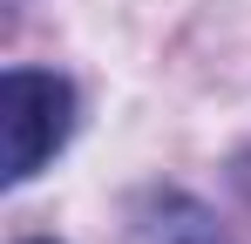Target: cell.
Listing matches in <instances>:
<instances>
[{"mask_svg":"<svg viewBox=\"0 0 251 244\" xmlns=\"http://www.w3.org/2000/svg\"><path fill=\"white\" fill-rule=\"evenodd\" d=\"M75 129V88L48 68H7L0 75V176L27 183Z\"/></svg>","mask_w":251,"mask_h":244,"instance_id":"1","label":"cell"},{"mask_svg":"<svg viewBox=\"0 0 251 244\" xmlns=\"http://www.w3.org/2000/svg\"><path fill=\"white\" fill-rule=\"evenodd\" d=\"M136 244H231V238H224V224L197 197L156 190V197H143V210H136Z\"/></svg>","mask_w":251,"mask_h":244,"instance_id":"2","label":"cell"}]
</instances>
